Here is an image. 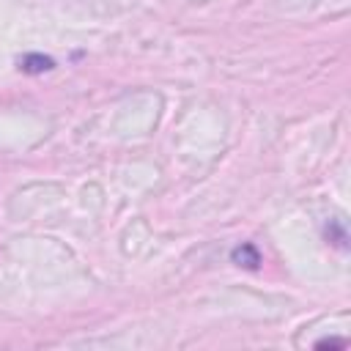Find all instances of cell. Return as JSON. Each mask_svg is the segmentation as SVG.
I'll list each match as a JSON object with an SVG mask.
<instances>
[{"mask_svg": "<svg viewBox=\"0 0 351 351\" xmlns=\"http://www.w3.org/2000/svg\"><path fill=\"white\" fill-rule=\"evenodd\" d=\"M324 236H326V241H329L332 247H337V250H346L348 233H346V225H343V219L332 217V219L326 222V228H324Z\"/></svg>", "mask_w": 351, "mask_h": 351, "instance_id": "1", "label": "cell"}, {"mask_svg": "<svg viewBox=\"0 0 351 351\" xmlns=\"http://www.w3.org/2000/svg\"><path fill=\"white\" fill-rule=\"evenodd\" d=\"M233 261H236L239 266L258 269V263H261V252H258L252 244H241V247H236V250H233Z\"/></svg>", "mask_w": 351, "mask_h": 351, "instance_id": "2", "label": "cell"}, {"mask_svg": "<svg viewBox=\"0 0 351 351\" xmlns=\"http://www.w3.org/2000/svg\"><path fill=\"white\" fill-rule=\"evenodd\" d=\"M19 66H22L25 71H47V69L55 66V60H52V58H44V55H25V58L19 60Z\"/></svg>", "mask_w": 351, "mask_h": 351, "instance_id": "3", "label": "cell"}, {"mask_svg": "<svg viewBox=\"0 0 351 351\" xmlns=\"http://www.w3.org/2000/svg\"><path fill=\"white\" fill-rule=\"evenodd\" d=\"M315 346H318V348H321V346H340V348H343V346H346V340H332V337H326V340H318Z\"/></svg>", "mask_w": 351, "mask_h": 351, "instance_id": "4", "label": "cell"}]
</instances>
